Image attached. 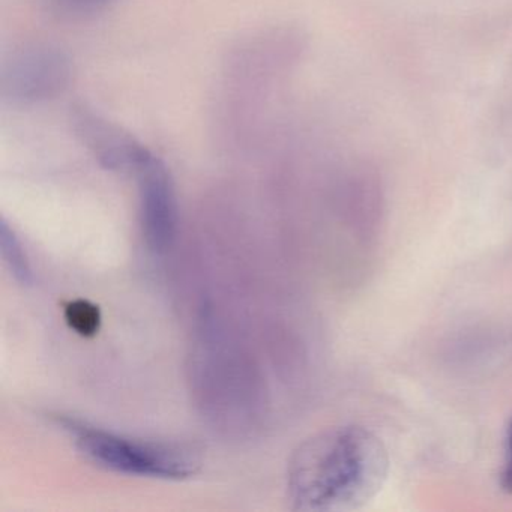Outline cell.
Listing matches in <instances>:
<instances>
[{"mask_svg": "<svg viewBox=\"0 0 512 512\" xmlns=\"http://www.w3.org/2000/svg\"><path fill=\"white\" fill-rule=\"evenodd\" d=\"M388 472L382 440L367 428L344 425L296 449L287 469V491L293 508L301 511H350L382 490Z\"/></svg>", "mask_w": 512, "mask_h": 512, "instance_id": "6da1fadb", "label": "cell"}, {"mask_svg": "<svg viewBox=\"0 0 512 512\" xmlns=\"http://www.w3.org/2000/svg\"><path fill=\"white\" fill-rule=\"evenodd\" d=\"M58 422L74 436L82 454L113 472L185 479L196 475L202 463L190 446L131 439L71 418H59Z\"/></svg>", "mask_w": 512, "mask_h": 512, "instance_id": "7a4b0ae2", "label": "cell"}, {"mask_svg": "<svg viewBox=\"0 0 512 512\" xmlns=\"http://www.w3.org/2000/svg\"><path fill=\"white\" fill-rule=\"evenodd\" d=\"M70 61L47 46L20 50L5 65L2 95L16 103H38L55 97L70 80Z\"/></svg>", "mask_w": 512, "mask_h": 512, "instance_id": "3957f363", "label": "cell"}, {"mask_svg": "<svg viewBox=\"0 0 512 512\" xmlns=\"http://www.w3.org/2000/svg\"><path fill=\"white\" fill-rule=\"evenodd\" d=\"M140 221L146 244L154 253H164L172 245L178 226L175 185L166 164L149 157L137 167Z\"/></svg>", "mask_w": 512, "mask_h": 512, "instance_id": "277c9868", "label": "cell"}, {"mask_svg": "<svg viewBox=\"0 0 512 512\" xmlns=\"http://www.w3.org/2000/svg\"><path fill=\"white\" fill-rule=\"evenodd\" d=\"M73 127L80 140L106 169L136 172L151 154L127 131L88 107L73 110Z\"/></svg>", "mask_w": 512, "mask_h": 512, "instance_id": "5b68a950", "label": "cell"}, {"mask_svg": "<svg viewBox=\"0 0 512 512\" xmlns=\"http://www.w3.org/2000/svg\"><path fill=\"white\" fill-rule=\"evenodd\" d=\"M0 250L11 274L23 286L34 284V272L28 254L23 248L22 242L17 238L16 232L8 226L7 221H0Z\"/></svg>", "mask_w": 512, "mask_h": 512, "instance_id": "8992f818", "label": "cell"}, {"mask_svg": "<svg viewBox=\"0 0 512 512\" xmlns=\"http://www.w3.org/2000/svg\"><path fill=\"white\" fill-rule=\"evenodd\" d=\"M65 322L76 334L94 337L101 328V311L98 305L86 299H74L64 308Z\"/></svg>", "mask_w": 512, "mask_h": 512, "instance_id": "52a82bcc", "label": "cell"}, {"mask_svg": "<svg viewBox=\"0 0 512 512\" xmlns=\"http://www.w3.org/2000/svg\"><path fill=\"white\" fill-rule=\"evenodd\" d=\"M52 10L62 14H94L112 7L118 0H44Z\"/></svg>", "mask_w": 512, "mask_h": 512, "instance_id": "ba28073f", "label": "cell"}, {"mask_svg": "<svg viewBox=\"0 0 512 512\" xmlns=\"http://www.w3.org/2000/svg\"><path fill=\"white\" fill-rule=\"evenodd\" d=\"M503 466L500 470L499 484L505 493L512 494V419L506 428Z\"/></svg>", "mask_w": 512, "mask_h": 512, "instance_id": "9c48e42d", "label": "cell"}]
</instances>
